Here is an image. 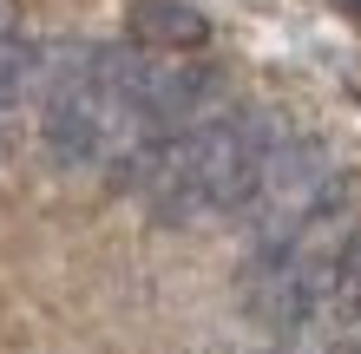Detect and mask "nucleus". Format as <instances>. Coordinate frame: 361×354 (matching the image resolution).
I'll return each instance as SVG.
<instances>
[{"label":"nucleus","instance_id":"nucleus-1","mask_svg":"<svg viewBox=\"0 0 361 354\" xmlns=\"http://www.w3.org/2000/svg\"><path fill=\"white\" fill-rule=\"evenodd\" d=\"M276 125L263 112H210L164 144L145 203L158 223H197V217H243L263 164L276 151Z\"/></svg>","mask_w":361,"mask_h":354},{"label":"nucleus","instance_id":"nucleus-2","mask_svg":"<svg viewBox=\"0 0 361 354\" xmlns=\"http://www.w3.org/2000/svg\"><path fill=\"white\" fill-rule=\"evenodd\" d=\"M335 177V164H329V144L322 138H276V151L263 164V177H257V191H250L243 203V217L257 230V243H289L295 230H302V210L315 203V191Z\"/></svg>","mask_w":361,"mask_h":354},{"label":"nucleus","instance_id":"nucleus-3","mask_svg":"<svg viewBox=\"0 0 361 354\" xmlns=\"http://www.w3.org/2000/svg\"><path fill=\"white\" fill-rule=\"evenodd\" d=\"M125 33L152 53H197L210 46V20L190 0H132L125 7Z\"/></svg>","mask_w":361,"mask_h":354},{"label":"nucleus","instance_id":"nucleus-4","mask_svg":"<svg viewBox=\"0 0 361 354\" xmlns=\"http://www.w3.org/2000/svg\"><path fill=\"white\" fill-rule=\"evenodd\" d=\"M39 53L27 33H13V27H0V112H13L20 99H27V86L39 79Z\"/></svg>","mask_w":361,"mask_h":354},{"label":"nucleus","instance_id":"nucleus-5","mask_svg":"<svg viewBox=\"0 0 361 354\" xmlns=\"http://www.w3.org/2000/svg\"><path fill=\"white\" fill-rule=\"evenodd\" d=\"M335 276H342V289H361V230L335 243Z\"/></svg>","mask_w":361,"mask_h":354},{"label":"nucleus","instance_id":"nucleus-6","mask_svg":"<svg viewBox=\"0 0 361 354\" xmlns=\"http://www.w3.org/2000/svg\"><path fill=\"white\" fill-rule=\"evenodd\" d=\"M329 354H361V335H355V341H335Z\"/></svg>","mask_w":361,"mask_h":354},{"label":"nucleus","instance_id":"nucleus-7","mask_svg":"<svg viewBox=\"0 0 361 354\" xmlns=\"http://www.w3.org/2000/svg\"><path fill=\"white\" fill-rule=\"evenodd\" d=\"M335 7H348V13H355V20H361V0H335Z\"/></svg>","mask_w":361,"mask_h":354},{"label":"nucleus","instance_id":"nucleus-8","mask_svg":"<svg viewBox=\"0 0 361 354\" xmlns=\"http://www.w3.org/2000/svg\"><path fill=\"white\" fill-rule=\"evenodd\" d=\"M263 354H283V348H263Z\"/></svg>","mask_w":361,"mask_h":354},{"label":"nucleus","instance_id":"nucleus-9","mask_svg":"<svg viewBox=\"0 0 361 354\" xmlns=\"http://www.w3.org/2000/svg\"><path fill=\"white\" fill-rule=\"evenodd\" d=\"M0 27H7V20H0Z\"/></svg>","mask_w":361,"mask_h":354}]
</instances>
